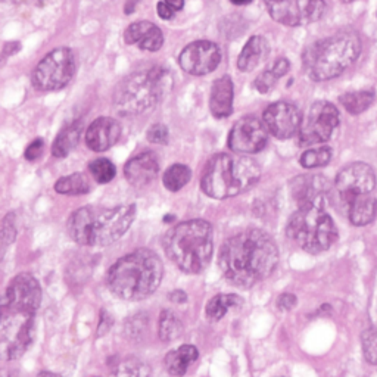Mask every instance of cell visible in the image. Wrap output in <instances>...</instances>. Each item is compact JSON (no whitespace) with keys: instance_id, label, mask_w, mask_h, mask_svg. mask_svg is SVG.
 <instances>
[{"instance_id":"6da1fadb","label":"cell","mask_w":377,"mask_h":377,"mask_svg":"<svg viewBox=\"0 0 377 377\" xmlns=\"http://www.w3.org/2000/svg\"><path fill=\"white\" fill-rule=\"evenodd\" d=\"M41 304V287L35 276L21 273L0 298V361L26 354L35 338V321Z\"/></svg>"},{"instance_id":"7a4b0ae2","label":"cell","mask_w":377,"mask_h":377,"mask_svg":"<svg viewBox=\"0 0 377 377\" xmlns=\"http://www.w3.org/2000/svg\"><path fill=\"white\" fill-rule=\"evenodd\" d=\"M279 262L274 239L262 230L242 231L224 242L218 265L226 279L242 289H249L267 279Z\"/></svg>"},{"instance_id":"3957f363","label":"cell","mask_w":377,"mask_h":377,"mask_svg":"<svg viewBox=\"0 0 377 377\" xmlns=\"http://www.w3.org/2000/svg\"><path fill=\"white\" fill-rule=\"evenodd\" d=\"M136 218V205L115 208L84 206L70 217L66 230L71 239L86 246H108L123 238Z\"/></svg>"},{"instance_id":"277c9868","label":"cell","mask_w":377,"mask_h":377,"mask_svg":"<svg viewBox=\"0 0 377 377\" xmlns=\"http://www.w3.org/2000/svg\"><path fill=\"white\" fill-rule=\"evenodd\" d=\"M164 265L153 251L137 249L119 258L108 273L109 291L126 301H142L158 289Z\"/></svg>"},{"instance_id":"5b68a950","label":"cell","mask_w":377,"mask_h":377,"mask_svg":"<svg viewBox=\"0 0 377 377\" xmlns=\"http://www.w3.org/2000/svg\"><path fill=\"white\" fill-rule=\"evenodd\" d=\"M164 249L182 271L202 273L213 258V227L205 220H188L175 224L164 238Z\"/></svg>"},{"instance_id":"8992f818","label":"cell","mask_w":377,"mask_h":377,"mask_svg":"<svg viewBox=\"0 0 377 377\" xmlns=\"http://www.w3.org/2000/svg\"><path fill=\"white\" fill-rule=\"evenodd\" d=\"M261 179V167L248 155L218 153L209 160L201 187L214 199H227L249 191Z\"/></svg>"},{"instance_id":"52a82bcc","label":"cell","mask_w":377,"mask_h":377,"mask_svg":"<svg viewBox=\"0 0 377 377\" xmlns=\"http://www.w3.org/2000/svg\"><path fill=\"white\" fill-rule=\"evenodd\" d=\"M361 40L356 32H338L321 39L305 49L304 70L314 81H327L345 72L357 61Z\"/></svg>"},{"instance_id":"ba28073f","label":"cell","mask_w":377,"mask_h":377,"mask_svg":"<svg viewBox=\"0 0 377 377\" xmlns=\"http://www.w3.org/2000/svg\"><path fill=\"white\" fill-rule=\"evenodd\" d=\"M173 87L167 70L152 68L128 75L114 95L115 109L121 115H139L157 106Z\"/></svg>"},{"instance_id":"9c48e42d","label":"cell","mask_w":377,"mask_h":377,"mask_svg":"<svg viewBox=\"0 0 377 377\" xmlns=\"http://www.w3.org/2000/svg\"><path fill=\"white\" fill-rule=\"evenodd\" d=\"M286 233L298 248L313 255L327 251L338 239V227L325 205L298 206Z\"/></svg>"},{"instance_id":"30bf717a","label":"cell","mask_w":377,"mask_h":377,"mask_svg":"<svg viewBox=\"0 0 377 377\" xmlns=\"http://www.w3.org/2000/svg\"><path fill=\"white\" fill-rule=\"evenodd\" d=\"M75 74V57L71 49L58 48L44 57L32 72V86L40 92L61 90Z\"/></svg>"},{"instance_id":"8fae6325","label":"cell","mask_w":377,"mask_h":377,"mask_svg":"<svg viewBox=\"0 0 377 377\" xmlns=\"http://www.w3.org/2000/svg\"><path fill=\"white\" fill-rule=\"evenodd\" d=\"M339 126V110L327 101L314 102L299 128L302 146H318L329 142Z\"/></svg>"},{"instance_id":"7c38bea8","label":"cell","mask_w":377,"mask_h":377,"mask_svg":"<svg viewBox=\"0 0 377 377\" xmlns=\"http://www.w3.org/2000/svg\"><path fill=\"white\" fill-rule=\"evenodd\" d=\"M264 5L276 22L287 27L311 24L326 10L323 0H264Z\"/></svg>"},{"instance_id":"4fadbf2b","label":"cell","mask_w":377,"mask_h":377,"mask_svg":"<svg viewBox=\"0 0 377 377\" xmlns=\"http://www.w3.org/2000/svg\"><path fill=\"white\" fill-rule=\"evenodd\" d=\"M269 142V130L257 117H243L233 126L229 135V148L240 155L261 152Z\"/></svg>"},{"instance_id":"5bb4252c","label":"cell","mask_w":377,"mask_h":377,"mask_svg":"<svg viewBox=\"0 0 377 377\" xmlns=\"http://www.w3.org/2000/svg\"><path fill=\"white\" fill-rule=\"evenodd\" d=\"M376 187V174L369 164L354 162L347 165L336 175L335 188L339 193L342 205L349 199L373 193Z\"/></svg>"},{"instance_id":"9a60e30c","label":"cell","mask_w":377,"mask_h":377,"mask_svg":"<svg viewBox=\"0 0 377 377\" xmlns=\"http://www.w3.org/2000/svg\"><path fill=\"white\" fill-rule=\"evenodd\" d=\"M221 61V52L215 43L197 40L183 49L179 57L182 70L191 75H206L213 72Z\"/></svg>"},{"instance_id":"2e32d148","label":"cell","mask_w":377,"mask_h":377,"mask_svg":"<svg viewBox=\"0 0 377 377\" xmlns=\"http://www.w3.org/2000/svg\"><path fill=\"white\" fill-rule=\"evenodd\" d=\"M262 121L274 137L286 140L293 137L301 128L302 115L296 105L279 101L264 110Z\"/></svg>"},{"instance_id":"e0dca14e","label":"cell","mask_w":377,"mask_h":377,"mask_svg":"<svg viewBox=\"0 0 377 377\" xmlns=\"http://www.w3.org/2000/svg\"><path fill=\"white\" fill-rule=\"evenodd\" d=\"M329 182L323 175H301L292 183V196L298 206L329 204Z\"/></svg>"},{"instance_id":"ac0fdd59","label":"cell","mask_w":377,"mask_h":377,"mask_svg":"<svg viewBox=\"0 0 377 377\" xmlns=\"http://www.w3.org/2000/svg\"><path fill=\"white\" fill-rule=\"evenodd\" d=\"M160 161L153 152H142L133 157L124 167L127 182L137 188L146 187L158 177Z\"/></svg>"},{"instance_id":"d6986e66","label":"cell","mask_w":377,"mask_h":377,"mask_svg":"<svg viewBox=\"0 0 377 377\" xmlns=\"http://www.w3.org/2000/svg\"><path fill=\"white\" fill-rule=\"evenodd\" d=\"M121 136V126L115 119L101 117L95 119L86 131V145L95 152H105L113 148Z\"/></svg>"},{"instance_id":"ffe728a7","label":"cell","mask_w":377,"mask_h":377,"mask_svg":"<svg viewBox=\"0 0 377 377\" xmlns=\"http://www.w3.org/2000/svg\"><path fill=\"white\" fill-rule=\"evenodd\" d=\"M127 44H137L142 50L157 52L164 44V35L160 27L149 21H139L124 31Z\"/></svg>"},{"instance_id":"44dd1931","label":"cell","mask_w":377,"mask_h":377,"mask_svg":"<svg viewBox=\"0 0 377 377\" xmlns=\"http://www.w3.org/2000/svg\"><path fill=\"white\" fill-rule=\"evenodd\" d=\"M233 97H235V87L229 75H223L214 81L211 88L209 108L215 118H227L231 115Z\"/></svg>"},{"instance_id":"7402d4cb","label":"cell","mask_w":377,"mask_h":377,"mask_svg":"<svg viewBox=\"0 0 377 377\" xmlns=\"http://www.w3.org/2000/svg\"><path fill=\"white\" fill-rule=\"evenodd\" d=\"M343 208L347 209V215L354 226H367L376 218L377 214V201L376 197L369 195H361L349 199L348 202L343 204Z\"/></svg>"},{"instance_id":"603a6c76","label":"cell","mask_w":377,"mask_h":377,"mask_svg":"<svg viewBox=\"0 0 377 377\" xmlns=\"http://www.w3.org/2000/svg\"><path fill=\"white\" fill-rule=\"evenodd\" d=\"M270 53V44L262 36H252L243 46L239 58L238 68L243 72H251L265 61Z\"/></svg>"},{"instance_id":"cb8c5ba5","label":"cell","mask_w":377,"mask_h":377,"mask_svg":"<svg viewBox=\"0 0 377 377\" xmlns=\"http://www.w3.org/2000/svg\"><path fill=\"white\" fill-rule=\"evenodd\" d=\"M199 357V351L193 345H182L175 351H171L165 357V369L174 377L186 374L188 365L193 364Z\"/></svg>"},{"instance_id":"d4e9b609","label":"cell","mask_w":377,"mask_h":377,"mask_svg":"<svg viewBox=\"0 0 377 377\" xmlns=\"http://www.w3.org/2000/svg\"><path fill=\"white\" fill-rule=\"evenodd\" d=\"M291 68V64L286 58H279L273 62V65H270L267 70L262 71L257 80H255V88L262 95L270 93L273 88L277 84V80H280L283 75L287 74Z\"/></svg>"},{"instance_id":"484cf974","label":"cell","mask_w":377,"mask_h":377,"mask_svg":"<svg viewBox=\"0 0 377 377\" xmlns=\"http://www.w3.org/2000/svg\"><path fill=\"white\" fill-rule=\"evenodd\" d=\"M81 131H83L81 123H74L62 128L59 131V135L57 136V139H55L53 142V146H52L53 157L65 158L66 155H68L77 146V143H79L81 136Z\"/></svg>"},{"instance_id":"4316f807","label":"cell","mask_w":377,"mask_h":377,"mask_svg":"<svg viewBox=\"0 0 377 377\" xmlns=\"http://www.w3.org/2000/svg\"><path fill=\"white\" fill-rule=\"evenodd\" d=\"M376 101V95L370 90H357L348 92L340 96V104L349 114L360 115L364 110H367Z\"/></svg>"},{"instance_id":"83f0119b","label":"cell","mask_w":377,"mask_h":377,"mask_svg":"<svg viewBox=\"0 0 377 377\" xmlns=\"http://www.w3.org/2000/svg\"><path fill=\"white\" fill-rule=\"evenodd\" d=\"M242 302H243L242 299L236 295L220 293L208 302V305L205 308L206 318L211 321H218L229 313V309H231L233 307L240 305Z\"/></svg>"},{"instance_id":"f1b7e54d","label":"cell","mask_w":377,"mask_h":377,"mask_svg":"<svg viewBox=\"0 0 377 377\" xmlns=\"http://www.w3.org/2000/svg\"><path fill=\"white\" fill-rule=\"evenodd\" d=\"M55 191L61 195L79 196L90 192V183H88L87 177L81 173H74L71 175L61 177V179L55 184Z\"/></svg>"},{"instance_id":"f546056e","label":"cell","mask_w":377,"mask_h":377,"mask_svg":"<svg viewBox=\"0 0 377 377\" xmlns=\"http://www.w3.org/2000/svg\"><path fill=\"white\" fill-rule=\"evenodd\" d=\"M158 334L160 338L164 342H171L175 340L183 334V323L180 317L177 316L174 311H170V309H165L162 311L160 317V323H158Z\"/></svg>"},{"instance_id":"4dcf8cb0","label":"cell","mask_w":377,"mask_h":377,"mask_svg":"<svg viewBox=\"0 0 377 377\" xmlns=\"http://www.w3.org/2000/svg\"><path fill=\"white\" fill-rule=\"evenodd\" d=\"M192 171L184 164H174L164 173L162 183L170 192H179L188 182H191Z\"/></svg>"},{"instance_id":"1f68e13d","label":"cell","mask_w":377,"mask_h":377,"mask_svg":"<svg viewBox=\"0 0 377 377\" xmlns=\"http://www.w3.org/2000/svg\"><path fill=\"white\" fill-rule=\"evenodd\" d=\"M110 377H152V370L142 360L127 358L117 365Z\"/></svg>"},{"instance_id":"d6a6232c","label":"cell","mask_w":377,"mask_h":377,"mask_svg":"<svg viewBox=\"0 0 377 377\" xmlns=\"http://www.w3.org/2000/svg\"><path fill=\"white\" fill-rule=\"evenodd\" d=\"M331 160V148L329 146H317L307 149L301 158H299V162L304 168L313 170V168H320V167H326V165Z\"/></svg>"},{"instance_id":"836d02e7","label":"cell","mask_w":377,"mask_h":377,"mask_svg":"<svg viewBox=\"0 0 377 377\" xmlns=\"http://www.w3.org/2000/svg\"><path fill=\"white\" fill-rule=\"evenodd\" d=\"M88 170H90V174H92L93 179L101 184L109 183L110 180L114 179L115 173H117L115 165L106 158L95 160L93 162H90V165H88Z\"/></svg>"},{"instance_id":"e575fe53","label":"cell","mask_w":377,"mask_h":377,"mask_svg":"<svg viewBox=\"0 0 377 377\" xmlns=\"http://www.w3.org/2000/svg\"><path fill=\"white\" fill-rule=\"evenodd\" d=\"M361 345H362L364 358L370 364L377 365V325L362 331Z\"/></svg>"},{"instance_id":"d590c367","label":"cell","mask_w":377,"mask_h":377,"mask_svg":"<svg viewBox=\"0 0 377 377\" xmlns=\"http://www.w3.org/2000/svg\"><path fill=\"white\" fill-rule=\"evenodd\" d=\"M17 236V224H15V214L10 213L3 218L2 229H0V240L3 245H9L15 240Z\"/></svg>"},{"instance_id":"8d00e7d4","label":"cell","mask_w":377,"mask_h":377,"mask_svg":"<svg viewBox=\"0 0 377 377\" xmlns=\"http://www.w3.org/2000/svg\"><path fill=\"white\" fill-rule=\"evenodd\" d=\"M148 140L151 143H158V145H167L168 139H170V133L168 128L164 124H155L148 130L146 135Z\"/></svg>"},{"instance_id":"74e56055","label":"cell","mask_w":377,"mask_h":377,"mask_svg":"<svg viewBox=\"0 0 377 377\" xmlns=\"http://www.w3.org/2000/svg\"><path fill=\"white\" fill-rule=\"evenodd\" d=\"M44 143L41 139H36L35 142L30 143V146L26 149V160L27 161H36L41 157Z\"/></svg>"},{"instance_id":"f35d334b","label":"cell","mask_w":377,"mask_h":377,"mask_svg":"<svg viewBox=\"0 0 377 377\" xmlns=\"http://www.w3.org/2000/svg\"><path fill=\"white\" fill-rule=\"evenodd\" d=\"M298 304V299L292 293H282L279 298H277V307L282 311H289V309L295 308Z\"/></svg>"},{"instance_id":"ab89813d","label":"cell","mask_w":377,"mask_h":377,"mask_svg":"<svg viewBox=\"0 0 377 377\" xmlns=\"http://www.w3.org/2000/svg\"><path fill=\"white\" fill-rule=\"evenodd\" d=\"M157 10H158V17H161L162 19H171L175 14V10L165 3V0L157 5Z\"/></svg>"},{"instance_id":"60d3db41","label":"cell","mask_w":377,"mask_h":377,"mask_svg":"<svg viewBox=\"0 0 377 377\" xmlns=\"http://www.w3.org/2000/svg\"><path fill=\"white\" fill-rule=\"evenodd\" d=\"M19 50H21V44L18 41H10V43L5 44L3 52L0 53V55H2V57H5L8 59L9 57H12V55H15Z\"/></svg>"},{"instance_id":"b9f144b4","label":"cell","mask_w":377,"mask_h":377,"mask_svg":"<svg viewBox=\"0 0 377 377\" xmlns=\"http://www.w3.org/2000/svg\"><path fill=\"white\" fill-rule=\"evenodd\" d=\"M170 295H171V296H170V299H171L173 302L183 304V302H186V301H187V296H186V293H184V292H182V291H175V292H173V293H170Z\"/></svg>"},{"instance_id":"7bdbcfd3","label":"cell","mask_w":377,"mask_h":377,"mask_svg":"<svg viewBox=\"0 0 377 377\" xmlns=\"http://www.w3.org/2000/svg\"><path fill=\"white\" fill-rule=\"evenodd\" d=\"M165 3L174 10H180L184 6V0H165Z\"/></svg>"},{"instance_id":"ee69618b","label":"cell","mask_w":377,"mask_h":377,"mask_svg":"<svg viewBox=\"0 0 377 377\" xmlns=\"http://www.w3.org/2000/svg\"><path fill=\"white\" fill-rule=\"evenodd\" d=\"M137 3H139V0H127V3H126V6H124V12H126L127 15H130V14L135 12V9H136Z\"/></svg>"},{"instance_id":"f6af8a7d","label":"cell","mask_w":377,"mask_h":377,"mask_svg":"<svg viewBox=\"0 0 377 377\" xmlns=\"http://www.w3.org/2000/svg\"><path fill=\"white\" fill-rule=\"evenodd\" d=\"M110 318L109 317H105V318H102V321H104V323H105V321H108V325H110V323H113V321H109ZM105 331H108V327L106 326H104V325H99V335H104L105 334Z\"/></svg>"},{"instance_id":"bcb514c9","label":"cell","mask_w":377,"mask_h":377,"mask_svg":"<svg viewBox=\"0 0 377 377\" xmlns=\"http://www.w3.org/2000/svg\"><path fill=\"white\" fill-rule=\"evenodd\" d=\"M231 3H235V5H239V6H243V5H249L252 0H230Z\"/></svg>"},{"instance_id":"7dc6e473","label":"cell","mask_w":377,"mask_h":377,"mask_svg":"<svg viewBox=\"0 0 377 377\" xmlns=\"http://www.w3.org/2000/svg\"><path fill=\"white\" fill-rule=\"evenodd\" d=\"M39 377H61L59 374L57 373H50V371H43L39 374Z\"/></svg>"},{"instance_id":"c3c4849f","label":"cell","mask_w":377,"mask_h":377,"mask_svg":"<svg viewBox=\"0 0 377 377\" xmlns=\"http://www.w3.org/2000/svg\"><path fill=\"white\" fill-rule=\"evenodd\" d=\"M0 377H17V376L10 371H0Z\"/></svg>"},{"instance_id":"681fc988","label":"cell","mask_w":377,"mask_h":377,"mask_svg":"<svg viewBox=\"0 0 377 377\" xmlns=\"http://www.w3.org/2000/svg\"><path fill=\"white\" fill-rule=\"evenodd\" d=\"M5 61H6V58L2 57V55H0V68H2V65L5 64Z\"/></svg>"},{"instance_id":"f907efd6","label":"cell","mask_w":377,"mask_h":377,"mask_svg":"<svg viewBox=\"0 0 377 377\" xmlns=\"http://www.w3.org/2000/svg\"><path fill=\"white\" fill-rule=\"evenodd\" d=\"M343 3H352V2H356V0H342Z\"/></svg>"}]
</instances>
